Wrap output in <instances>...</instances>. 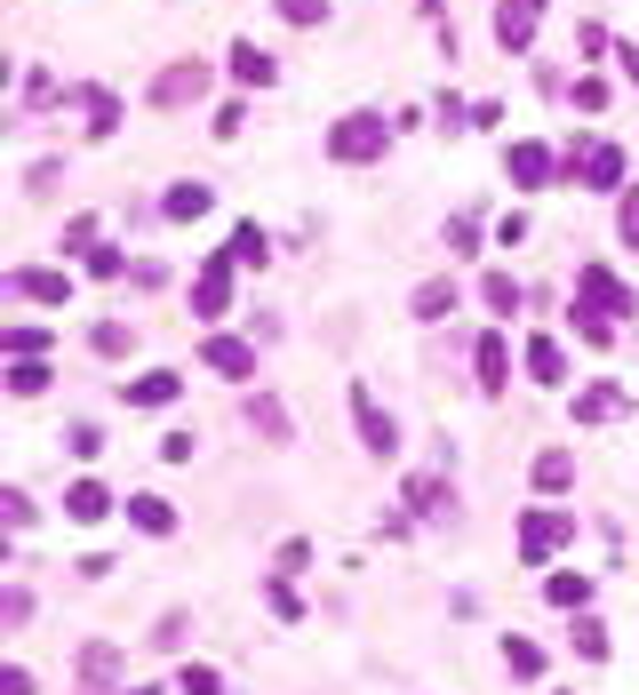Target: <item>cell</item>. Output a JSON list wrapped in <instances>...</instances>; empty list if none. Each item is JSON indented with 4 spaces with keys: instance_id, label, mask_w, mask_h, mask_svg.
Wrapping results in <instances>:
<instances>
[{
    "instance_id": "cell-1",
    "label": "cell",
    "mask_w": 639,
    "mask_h": 695,
    "mask_svg": "<svg viewBox=\"0 0 639 695\" xmlns=\"http://www.w3.org/2000/svg\"><path fill=\"white\" fill-rule=\"evenodd\" d=\"M384 145H392V120L384 113H344V120L328 128V160H344V169H368Z\"/></svg>"
},
{
    "instance_id": "cell-2",
    "label": "cell",
    "mask_w": 639,
    "mask_h": 695,
    "mask_svg": "<svg viewBox=\"0 0 639 695\" xmlns=\"http://www.w3.org/2000/svg\"><path fill=\"white\" fill-rule=\"evenodd\" d=\"M567 544H576V520H567V512H528L520 520V559H528V568H544V559L567 552Z\"/></svg>"
},
{
    "instance_id": "cell-3",
    "label": "cell",
    "mask_w": 639,
    "mask_h": 695,
    "mask_svg": "<svg viewBox=\"0 0 639 695\" xmlns=\"http://www.w3.org/2000/svg\"><path fill=\"white\" fill-rule=\"evenodd\" d=\"M352 424H360V448L368 456H400V424L384 416V400L368 384H352Z\"/></svg>"
},
{
    "instance_id": "cell-4",
    "label": "cell",
    "mask_w": 639,
    "mask_h": 695,
    "mask_svg": "<svg viewBox=\"0 0 639 695\" xmlns=\"http://www.w3.org/2000/svg\"><path fill=\"white\" fill-rule=\"evenodd\" d=\"M232 312V256H209L192 280V320H224Z\"/></svg>"
},
{
    "instance_id": "cell-5",
    "label": "cell",
    "mask_w": 639,
    "mask_h": 695,
    "mask_svg": "<svg viewBox=\"0 0 639 695\" xmlns=\"http://www.w3.org/2000/svg\"><path fill=\"white\" fill-rule=\"evenodd\" d=\"M576 304H592V312H608V320H616V312H631V304H639V296H631V288L608 272V264H584V280H576Z\"/></svg>"
},
{
    "instance_id": "cell-6",
    "label": "cell",
    "mask_w": 639,
    "mask_h": 695,
    "mask_svg": "<svg viewBox=\"0 0 639 695\" xmlns=\"http://www.w3.org/2000/svg\"><path fill=\"white\" fill-rule=\"evenodd\" d=\"M535 24H544V0H503V17H496V41H503V56H520V49L535 41Z\"/></svg>"
},
{
    "instance_id": "cell-7",
    "label": "cell",
    "mask_w": 639,
    "mask_h": 695,
    "mask_svg": "<svg viewBox=\"0 0 639 695\" xmlns=\"http://www.w3.org/2000/svg\"><path fill=\"white\" fill-rule=\"evenodd\" d=\"M576 177H584L592 192H624V152H616V145H584V152H576Z\"/></svg>"
},
{
    "instance_id": "cell-8",
    "label": "cell",
    "mask_w": 639,
    "mask_h": 695,
    "mask_svg": "<svg viewBox=\"0 0 639 695\" xmlns=\"http://www.w3.org/2000/svg\"><path fill=\"white\" fill-rule=\"evenodd\" d=\"M24 304H64V296H73V272H56V264H32V272H17L9 280Z\"/></svg>"
},
{
    "instance_id": "cell-9",
    "label": "cell",
    "mask_w": 639,
    "mask_h": 695,
    "mask_svg": "<svg viewBox=\"0 0 639 695\" xmlns=\"http://www.w3.org/2000/svg\"><path fill=\"white\" fill-rule=\"evenodd\" d=\"M503 169H512L520 192H535V184H552V177H560V160H552L544 145H512V152H503Z\"/></svg>"
},
{
    "instance_id": "cell-10",
    "label": "cell",
    "mask_w": 639,
    "mask_h": 695,
    "mask_svg": "<svg viewBox=\"0 0 639 695\" xmlns=\"http://www.w3.org/2000/svg\"><path fill=\"white\" fill-rule=\"evenodd\" d=\"M200 352H209V368H216V376H232V384L256 376V344H241V336H209Z\"/></svg>"
},
{
    "instance_id": "cell-11",
    "label": "cell",
    "mask_w": 639,
    "mask_h": 695,
    "mask_svg": "<svg viewBox=\"0 0 639 695\" xmlns=\"http://www.w3.org/2000/svg\"><path fill=\"white\" fill-rule=\"evenodd\" d=\"M520 352H528V376L535 384H567V344L560 336H528Z\"/></svg>"
},
{
    "instance_id": "cell-12",
    "label": "cell",
    "mask_w": 639,
    "mask_h": 695,
    "mask_svg": "<svg viewBox=\"0 0 639 695\" xmlns=\"http://www.w3.org/2000/svg\"><path fill=\"white\" fill-rule=\"evenodd\" d=\"M200 88H209V73H200V64H168V73L152 81V105H192Z\"/></svg>"
},
{
    "instance_id": "cell-13",
    "label": "cell",
    "mask_w": 639,
    "mask_h": 695,
    "mask_svg": "<svg viewBox=\"0 0 639 695\" xmlns=\"http://www.w3.org/2000/svg\"><path fill=\"white\" fill-rule=\"evenodd\" d=\"M209 201H216V192L192 177V184H168V192H160V216H168V224H192V216H209Z\"/></svg>"
},
{
    "instance_id": "cell-14",
    "label": "cell",
    "mask_w": 639,
    "mask_h": 695,
    "mask_svg": "<svg viewBox=\"0 0 639 695\" xmlns=\"http://www.w3.org/2000/svg\"><path fill=\"white\" fill-rule=\"evenodd\" d=\"M567 488H576V456L544 448V456H535V495H567Z\"/></svg>"
},
{
    "instance_id": "cell-15",
    "label": "cell",
    "mask_w": 639,
    "mask_h": 695,
    "mask_svg": "<svg viewBox=\"0 0 639 695\" xmlns=\"http://www.w3.org/2000/svg\"><path fill=\"white\" fill-rule=\"evenodd\" d=\"M472 352H480V360H472V368H480V392H503V376H512V344H503V336H480Z\"/></svg>"
},
{
    "instance_id": "cell-16",
    "label": "cell",
    "mask_w": 639,
    "mask_h": 695,
    "mask_svg": "<svg viewBox=\"0 0 639 695\" xmlns=\"http://www.w3.org/2000/svg\"><path fill=\"white\" fill-rule=\"evenodd\" d=\"M64 512H73V520H105L113 512V488L105 480H73V488H64Z\"/></svg>"
},
{
    "instance_id": "cell-17",
    "label": "cell",
    "mask_w": 639,
    "mask_h": 695,
    "mask_svg": "<svg viewBox=\"0 0 639 695\" xmlns=\"http://www.w3.org/2000/svg\"><path fill=\"white\" fill-rule=\"evenodd\" d=\"M81 113H88V137H113L120 128V96L113 88H81Z\"/></svg>"
},
{
    "instance_id": "cell-18",
    "label": "cell",
    "mask_w": 639,
    "mask_h": 695,
    "mask_svg": "<svg viewBox=\"0 0 639 695\" xmlns=\"http://www.w3.org/2000/svg\"><path fill=\"white\" fill-rule=\"evenodd\" d=\"M480 296H488V312H496V320H512V312L528 304V288H520L512 272H488V280H480Z\"/></svg>"
},
{
    "instance_id": "cell-19",
    "label": "cell",
    "mask_w": 639,
    "mask_h": 695,
    "mask_svg": "<svg viewBox=\"0 0 639 695\" xmlns=\"http://www.w3.org/2000/svg\"><path fill=\"white\" fill-rule=\"evenodd\" d=\"M576 416H584V424L624 416V392H616V384H584V392H576Z\"/></svg>"
},
{
    "instance_id": "cell-20",
    "label": "cell",
    "mask_w": 639,
    "mask_h": 695,
    "mask_svg": "<svg viewBox=\"0 0 639 695\" xmlns=\"http://www.w3.org/2000/svg\"><path fill=\"white\" fill-rule=\"evenodd\" d=\"M544 600H552L560 616H584V608H592V576H552Z\"/></svg>"
},
{
    "instance_id": "cell-21",
    "label": "cell",
    "mask_w": 639,
    "mask_h": 695,
    "mask_svg": "<svg viewBox=\"0 0 639 695\" xmlns=\"http://www.w3.org/2000/svg\"><path fill=\"white\" fill-rule=\"evenodd\" d=\"M232 73H241L248 88H273V56H264L256 41H232Z\"/></svg>"
},
{
    "instance_id": "cell-22",
    "label": "cell",
    "mask_w": 639,
    "mask_h": 695,
    "mask_svg": "<svg viewBox=\"0 0 639 695\" xmlns=\"http://www.w3.org/2000/svg\"><path fill=\"white\" fill-rule=\"evenodd\" d=\"M128 527H145V536H168V527H177V512H168L160 495H128Z\"/></svg>"
},
{
    "instance_id": "cell-23",
    "label": "cell",
    "mask_w": 639,
    "mask_h": 695,
    "mask_svg": "<svg viewBox=\"0 0 639 695\" xmlns=\"http://www.w3.org/2000/svg\"><path fill=\"white\" fill-rule=\"evenodd\" d=\"M168 400H177V376H168V368H152V376L128 384V408H168Z\"/></svg>"
},
{
    "instance_id": "cell-24",
    "label": "cell",
    "mask_w": 639,
    "mask_h": 695,
    "mask_svg": "<svg viewBox=\"0 0 639 695\" xmlns=\"http://www.w3.org/2000/svg\"><path fill=\"white\" fill-rule=\"evenodd\" d=\"M81 680H88V687H113V680H120V648H105V640L81 648Z\"/></svg>"
},
{
    "instance_id": "cell-25",
    "label": "cell",
    "mask_w": 639,
    "mask_h": 695,
    "mask_svg": "<svg viewBox=\"0 0 639 695\" xmlns=\"http://www.w3.org/2000/svg\"><path fill=\"white\" fill-rule=\"evenodd\" d=\"M248 424H256L264 440H288V408L273 400V392H256V400H248Z\"/></svg>"
},
{
    "instance_id": "cell-26",
    "label": "cell",
    "mask_w": 639,
    "mask_h": 695,
    "mask_svg": "<svg viewBox=\"0 0 639 695\" xmlns=\"http://www.w3.org/2000/svg\"><path fill=\"white\" fill-rule=\"evenodd\" d=\"M503 664H512V680H544V648H535V640H503Z\"/></svg>"
},
{
    "instance_id": "cell-27",
    "label": "cell",
    "mask_w": 639,
    "mask_h": 695,
    "mask_svg": "<svg viewBox=\"0 0 639 695\" xmlns=\"http://www.w3.org/2000/svg\"><path fill=\"white\" fill-rule=\"evenodd\" d=\"M408 304H416V320H440V312H456V288H448V280H424Z\"/></svg>"
},
{
    "instance_id": "cell-28",
    "label": "cell",
    "mask_w": 639,
    "mask_h": 695,
    "mask_svg": "<svg viewBox=\"0 0 639 695\" xmlns=\"http://www.w3.org/2000/svg\"><path fill=\"white\" fill-rule=\"evenodd\" d=\"M232 264H264V256H273V240H264V232L256 224H241V232H232V248H224Z\"/></svg>"
},
{
    "instance_id": "cell-29",
    "label": "cell",
    "mask_w": 639,
    "mask_h": 695,
    "mask_svg": "<svg viewBox=\"0 0 639 695\" xmlns=\"http://www.w3.org/2000/svg\"><path fill=\"white\" fill-rule=\"evenodd\" d=\"M9 392H17V400H32V392H49V360H17V368H9Z\"/></svg>"
},
{
    "instance_id": "cell-30",
    "label": "cell",
    "mask_w": 639,
    "mask_h": 695,
    "mask_svg": "<svg viewBox=\"0 0 639 695\" xmlns=\"http://www.w3.org/2000/svg\"><path fill=\"white\" fill-rule=\"evenodd\" d=\"M408 504H416V512H456V504H448V488L432 480V472H416V480H408Z\"/></svg>"
},
{
    "instance_id": "cell-31",
    "label": "cell",
    "mask_w": 639,
    "mask_h": 695,
    "mask_svg": "<svg viewBox=\"0 0 639 695\" xmlns=\"http://www.w3.org/2000/svg\"><path fill=\"white\" fill-rule=\"evenodd\" d=\"M264 608H273L280 623H296V616H305V600H296V584H288V576H273V584H264Z\"/></svg>"
},
{
    "instance_id": "cell-32",
    "label": "cell",
    "mask_w": 639,
    "mask_h": 695,
    "mask_svg": "<svg viewBox=\"0 0 639 695\" xmlns=\"http://www.w3.org/2000/svg\"><path fill=\"white\" fill-rule=\"evenodd\" d=\"M616 240L639 248V184H624V209H616Z\"/></svg>"
},
{
    "instance_id": "cell-33",
    "label": "cell",
    "mask_w": 639,
    "mask_h": 695,
    "mask_svg": "<svg viewBox=\"0 0 639 695\" xmlns=\"http://www.w3.org/2000/svg\"><path fill=\"white\" fill-rule=\"evenodd\" d=\"M177 695H224V680H216L209 664H184V672H177Z\"/></svg>"
},
{
    "instance_id": "cell-34",
    "label": "cell",
    "mask_w": 639,
    "mask_h": 695,
    "mask_svg": "<svg viewBox=\"0 0 639 695\" xmlns=\"http://www.w3.org/2000/svg\"><path fill=\"white\" fill-rule=\"evenodd\" d=\"M64 248H73V256H96V248H105V240H96V216H73V224H64Z\"/></svg>"
},
{
    "instance_id": "cell-35",
    "label": "cell",
    "mask_w": 639,
    "mask_h": 695,
    "mask_svg": "<svg viewBox=\"0 0 639 695\" xmlns=\"http://www.w3.org/2000/svg\"><path fill=\"white\" fill-rule=\"evenodd\" d=\"M576 336H584V344H608L616 328H608V312H592V304H576Z\"/></svg>"
},
{
    "instance_id": "cell-36",
    "label": "cell",
    "mask_w": 639,
    "mask_h": 695,
    "mask_svg": "<svg viewBox=\"0 0 639 695\" xmlns=\"http://www.w3.org/2000/svg\"><path fill=\"white\" fill-rule=\"evenodd\" d=\"M0 344H9L17 360H41V352H49V336H41V328H9V336H0Z\"/></svg>"
},
{
    "instance_id": "cell-37",
    "label": "cell",
    "mask_w": 639,
    "mask_h": 695,
    "mask_svg": "<svg viewBox=\"0 0 639 695\" xmlns=\"http://www.w3.org/2000/svg\"><path fill=\"white\" fill-rule=\"evenodd\" d=\"M567 623H576V648H584V655H608V632H599V616H567Z\"/></svg>"
},
{
    "instance_id": "cell-38",
    "label": "cell",
    "mask_w": 639,
    "mask_h": 695,
    "mask_svg": "<svg viewBox=\"0 0 639 695\" xmlns=\"http://www.w3.org/2000/svg\"><path fill=\"white\" fill-rule=\"evenodd\" d=\"M120 272H128L120 248H96V256H88V280H120Z\"/></svg>"
},
{
    "instance_id": "cell-39",
    "label": "cell",
    "mask_w": 639,
    "mask_h": 695,
    "mask_svg": "<svg viewBox=\"0 0 639 695\" xmlns=\"http://www.w3.org/2000/svg\"><path fill=\"white\" fill-rule=\"evenodd\" d=\"M288 24H328V0H280Z\"/></svg>"
},
{
    "instance_id": "cell-40",
    "label": "cell",
    "mask_w": 639,
    "mask_h": 695,
    "mask_svg": "<svg viewBox=\"0 0 639 695\" xmlns=\"http://www.w3.org/2000/svg\"><path fill=\"white\" fill-rule=\"evenodd\" d=\"M88 344H96V352H128V328H120V320H96Z\"/></svg>"
},
{
    "instance_id": "cell-41",
    "label": "cell",
    "mask_w": 639,
    "mask_h": 695,
    "mask_svg": "<svg viewBox=\"0 0 639 695\" xmlns=\"http://www.w3.org/2000/svg\"><path fill=\"white\" fill-rule=\"evenodd\" d=\"M24 616H32V600H24V591H0V623H9V632H17Z\"/></svg>"
},
{
    "instance_id": "cell-42",
    "label": "cell",
    "mask_w": 639,
    "mask_h": 695,
    "mask_svg": "<svg viewBox=\"0 0 639 695\" xmlns=\"http://www.w3.org/2000/svg\"><path fill=\"white\" fill-rule=\"evenodd\" d=\"M608 105V81H576V113H599Z\"/></svg>"
},
{
    "instance_id": "cell-43",
    "label": "cell",
    "mask_w": 639,
    "mask_h": 695,
    "mask_svg": "<svg viewBox=\"0 0 639 695\" xmlns=\"http://www.w3.org/2000/svg\"><path fill=\"white\" fill-rule=\"evenodd\" d=\"M305 559H312V544H305V536H288V544H280V576H296Z\"/></svg>"
},
{
    "instance_id": "cell-44",
    "label": "cell",
    "mask_w": 639,
    "mask_h": 695,
    "mask_svg": "<svg viewBox=\"0 0 639 695\" xmlns=\"http://www.w3.org/2000/svg\"><path fill=\"white\" fill-rule=\"evenodd\" d=\"M0 695H32V672H17V664H9V672H0Z\"/></svg>"
},
{
    "instance_id": "cell-45",
    "label": "cell",
    "mask_w": 639,
    "mask_h": 695,
    "mask_svg": "<svg viewBox=\"0 0 639 695\" xmlns=\"http://www.w3.org/2000/svg\"><path fill=\"white\" fill-rule=\"evenodd\" d=\"M616 56H624V73H631V88H639V41H624Z\"/></svg>"
},
{
    "instance_id": "cell-46",
    "label": "cell",
    "mask_w": 639,
    "mask_h": 695,
    "mask_svg": "<svg viewBox=\"0 0 639 695\" xmlns=\"http://www.w3.org/2000/svg\"><path fill=\"white\" fill-rule=\"evenodd\" d=\"M137 695H160V687H137Z\"/></svg>"
}]
</instances>
